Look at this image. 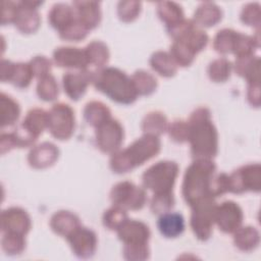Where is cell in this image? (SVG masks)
Listing matches in <instances>:
<instances>
[{"label":"cell","instance_id":"obj_1","mask_svg":"<svg viewBox=\"0 0 261 261\" xmlns=\"http://www.w3.org/2000/svg\"><path fill=\"white\" fill-rule=\"evenodd\" d=\"M214 170V164L205 159H201L189 167L184 181V196L190 205L193 206L199 201L212 196L211 179Z\"/></svg>","mask_w":261,"mask_h":261},{"label":"cell","instance_id":"obj_2","mask_svg":"<svg viewBox=\"0 0 261 261\" xmlns=\"http://www.w3.org/2000/svg\"><path fill=\"white\" fill-rule=\"evenodd\" d=\"M189 137L195 155L202 158L215 155L217 134L209 120V113L206 109H198L192 115Z\"/></svg>","mask_w":261,"mask_h":261},{"label":"cell","instance_id":"obj_3","mask_svg":"<svg viewBox=\"0 0 261 261\" xmlns=\"http://www.w3.org/2000/svg\"><path fill=\"white\" fill-rule=\"evenodd\" d=\"M159 140L151 135L136 141L126 150L115 154L111 160V166L116 172H125L133 167L156 155L159 151Z\"/></svg>","mask_w":261,"mask_h":261},{"label":"cell","instance_id":"obj_4","mask_svg":"<svg viewBox=\"0 0 261 261\" xmlns=\"http://www.w3.org/2000/svg\"><path fill=\"white\" fill-rule=\"evenodd\" d=\"M96 88L120 103H132L136 100L137 91L133 82L120 70L107 68L93 79Z\"/></svg>","mask_w":261,"mask_h":261},{"label":"cell","instance_id":"obj_5","mask_svg":"<svg viewBox=\"0 0 261 261\" xmlns=\"http://www.w3.org/2000/svg\"><path fill=\"white\" fill-rule=\"evenodd\" d=\"M176 174L177 165L174 162L161 161L144 173V185L156 195H170Z\"/></svg>","mask_w":261,"mask_h":261},{"label":"cell","instance_id":"obj_6","mask_svg":"<svg viewBox=\"0 0 261 261\" xmlns=\"http://www.w3.org/2000/svg\"><path fill=\"white\" fill-rule=\"evenodd\" d=\"M193 206L195 208L191 221L193 230L199 239L206 240L211 232V226L215 216V205L211 198L208 197Z\"/></svg>","mask_w":261,"mask_h":261},{"label":"cell","instance_id":"obj_7","mask_svg":"<svg viewBox=\"0 0 261 261\" xmlns=\"http://www.w3.org/2000/svg\"><path fill=\"white\" fill-rule=\"evenodd\" d=\"M73 122L72 111L64 104L54 105L48 114V127L52 135L60 140L67 139L70 136Z\"/></svg>","mask_w":261,"mask_h":261},{"label":"cell","instance_id":"obj_8","mask_svg":"<svg viewBox=\"0 0 261 261\" xmlns=\"http://www.w3.org/2000/svg\"><path fill=\"white\" fill-rule=\"evenodd\" d=\"M112 202L120 207L129 209L141 208L145 203V193L130 182H120L111 193Z\"/></svg>","mask_w":261,"mask_h":261},{"label":"cell","instance_id":"obj_9","mask_svg":"<svg viewBox=\"0 0 261 261\" xmlns=\"http://www.w3.org/2000/svg\"><path fill=\"white\" fill-rule=\"evenodd\" d=\"M1 228L4 232L25 234L30 229V218L19 208L6 209L1 214Z\"/></svg>","mask_w":261,"mask_h":261},{"label":"cell","instance_id":"obj_10","mask_svg":"<svg viewBox=\"0 0 261 261\" xmlns=\"http://www.w3.org/2000/svg\"><path fill=\"white\" fill-rule=\"evenodd\" d=\"M97 142L105 152L116 150L122 139V129L115 120H107L97 129Z\"/></svg>","mask_w":261,"mask_h":261},{"label":"cell","instance_id":"obj_11","mask_svg":"<svg viewBox=\"0 0 261 261\" xmlns=\"http://www.w3.org/2000/svg\"><path fill=\"white\" fill-rule=\"evenodd\" d=\"M33 76L30 64L11 63L8 60H2L1 63V80L2 82L10 81L19 88L27 87Z\"/></svg>","mask_w":261,"mask_h":261},{"label":"cell","instance_id":"obj_12","mask_svg":"<svg viewBox=\"0 0 261 261\" xmlns=\"http://www.w3.org/2000/svg\"><path fill=\"white\" fill-rule=\"evenodd\" d=\"M119 238L125 243L126 247L146 246L149 239L148 226L138 221H124L119 227Z\"/></svg>","mask_w":261,"mask_h":261},{"label":"cell","instance_id":"obj_13","mask_svg":"<svg viewBox=\"0 0 261 261\" xmlns=\"http://www.w3.org/2000/svg\"><path fill=\"white\" fill-rule=\"evenodd\" d=\"M68 240L72 250L80 257L92 256L96 247V238L93 231L86 228H75L69 236Z\"/></svg>","mask_w":261,"mask_h":261},{"label":"cell","instance_id":"obj_14","mask_svg":"<svg viewBox=\"0 0 261 261\" xmlns=\"http://www.w3.org/2000/svg\"><path fill=\"white\" fill-rule=\"evenodd\" d=\"M214 219L223 231L230 232L241 223L242 213L234 203L224 202L220 207H218V209H215Z\"/></svg>","mask_w":261,"mask_h":261},{"label":"cell","instance_id":"obj_15","mask_svg":"<svg viewBox=\"0 0 261 261\" xmlns=\"http://www.w3.org/2000/svg\"><path fill=\"white\" fill-rule=\"evenodd\" d=\"M54 59L59 66L83 68L89 62L86 51L77 48H59L54 53Z\"/></svg>","mask_w":261,"mask_h":261},{"label":"cell","instance_id":"obj_16","mask_svg":"<svg viewBox=\"0 0 261 261\" xmlns=\"http://www.w3.org/2000/svg\"><path fill=\"white\" fill-rule=\"evenodd\" d=\"M18 11L15 17V25L24 33L34 32L39 25V16L29 2L18 3Z\"/></svg>","mask_w":261,"mask_h":261},{"label":"cell","instance_id":"obj_17","mask_svg":"<svg viewBox=\"0 0 261 261\" xmlns=\"http://www.w3.org/2000/svg\"><path fill=\"white\" fill-rule=\"evenodd\" d=\"M90 76L86 72H68L63 76V85L67 95L71 99H79L85 92Z\"/></svg>","mask_w":261,"mask_h":261},{"label":"cell","instance_id":"obj_18","mask_svg":"<svg viewBox=\"0 0 261 261\" xmlns=\"http://www.w3.org/2000/svg\"><path fill=\"white\" fill-rule=\"evenodd\" d=\"M57 151L54 145L44 143L34 149L29 156L31 165L35 167H45L50 165L56 158Z\"/></svg>","mask_w":261,"mask_h":261},{"label":"cell","instance_id":"obj_19","mask_svg":"<svg viewBox=\"0 0 261 261\" xmlns=\"http://www.w3.org/2000/svg\"><path fill=\"white\" fill-rule=\"evenodd\" d=\"M160 232L167 238H175L184 230V218L177 213H167L160 217L158 221Z\"/></svg>","mask_w":261,"mask_h":261},{"label":"cell","instance_id":"obj_20","mask_svg":"<svg viewBox=\"0 0 261 261\" xmlns=\"http://www.w3.org/2000/svg\"><path fill=\"white\" fill-rule=\"evenodd\" d=\"M47 123L48 115L41 109H34L28 113L25 119L21 123V126L37 139L38 135L42 133Z\"/></svg>","mask_w":261,"mask_h":261},{"label":"cell","instance_id":"obj_21","mask_svg":"<svg viewBox=\"0 0 261 261\" xmlns=\"http://www.w3.org/2000/svg\"><path fill=\"white\" fill-rule=\"evenodd\" d=\"M73 15V11L67 5L58 4L53 7L50 13V21L61 33L76 20Z\"/></svg>","mask_w":261,"mask_h":261},{"label":"cell","instance_id":"obj_22","mask_svg":"<svg viewBox=\"0 0 261 261\" xmlns=\"http://www.w3.org/2000/svg\"><path fill=\"white\" fill-rule=\"evenodd\" d=\"M0 114L2 127L14 123L19 115L18 104L11 97L6 96L4 93L1 94L0 99Z\"/></svg>","mask_w":261,"mask_h":261},{"label":"cell","instance_id":"obj_23","mask_svg":"<svg viewBox=\"0 0 261 261\" xmlns=\"http://www.w3.org/2000/svg\"><path fill=\"white\" fill-rule=\"evenodd\" d=\"M51 224L56 232L68 237L76 228L77 218L70 213L62 211L54 215Z\"/></svg>","mask_w":261,"mask_h":261},{"label":"cell","instance_id":"obj_24","mask_svg":"<svg viewBox=\"0 0 261 261\" xmlns=\"http://www.w3.org/2000/svg\"><path fill=\"white\" fill-rule=\"evenodd\" d=\"M80 7H77L79 10V16L81 22L87 28L92 29L97 25L100 19L99 9L97 7V3L94 2H79Z\"/></svg>","mask_w":261,"mask_h":261},{"label":"cell","instance_id":"obj_25","mask_svg":"<svg viewBox=\"0 0 261 261\" xmlns=\"http://www.w3.org/2000/svg\"><path fill=\"white\" fill-rule=\"evenodd\" d=\"M109 110L102 103H89L85 109V117L89 123L99 126L109 118Z\"/></svg>","mask_w":261,"mask_h":261},{"label":"cell","instance_id":"obj_26","mask_svg":"<svg viewBox=\"0 0 261 261\" xmlns=\"http://www.w3.org/2000/svg\"><path fill=\"white\" fill-rule=\"evenodd\" d=\"M166 53L158 52L152 57V67L160 72L162 75H172L175 71L174 63Z\"/></svg>","mask_w":261,"mask_h":261},{"label":"cell","instance_id":"obj_27","mask_svg":"<svg viewBox=\"0 0 261 261\" xmlns=\"http://www.w3.org/2000/svg\"><path fill=\"white\" fill-rule=\"evenodd\" d=\"M219 17L220 12L213 4H205L202 7H199V10L196 13V18L202 25H213L218 21Z\"/></svg>","mask_w":261,"mask_h":261},{"label":"cell","instance_id":"obj_28","mask_svg":"<svg viewBox=\"0 0 261 261\" xmlns=\"http://www.w3.org/2000/svg\"><path fill=\"white\" fill-rule=\"evenodd\" d=\"M133 80L136 91L141 94H149L153 92L154 88L156 87V80L144 71L136 72V74L133 76Z\"/></svg>","mask_w":261,"mask_h":261},{"label":"cell","instance_id":"obj_29","mask_svg":"<svg viewBox=\"0 0 261 261\" xmlns=\"http://www.w3.org/2000/svg\"><path fill=\"white\" fill-rule=\"evenodd\" d=\"M2 247L7 254H19L24 248V241L21 234L4 232L2 239Z\"/></svg>","mask_w":261,"mask_h":261},{"label":"cell","instance_id":"obj_30","mask_svg":"<svg viewBox=\"0 0 261 261\" xmlns=\"http://www.w3.org/2000/svg\"><path fill=\"white\" fill-rule=\"evenodd\" d=\"M38 94L44 100H53L58 94L57 85L51 75H45L38 84Z\"/></svg>","mask_w":261,"mask_h":261},{"label":"cell","instance_id":"obj_31","mask_svg":"<svg viewBox=\"0 0 261 261\" xmlns=\"http://www.w3.org/2000/svg\"><path fill=\"white\" fill-rule=\"evenodd\" d=\"M159 13L161 15V18L168 22L171 27L180 22V19L182 17L180 7L176 6L173 3H161L159 7Z\"/></svg>","mask_w":261,"mask_h":261},{"label":"cell","instance_id":"obj_32","mask_svg":"<svg viewBox=\"0 0 261 261\" xmlns=\"http://www.w3.org/2000/svg\"><path fill=\"white\" fill-rule=\"evenodd\" d=\"M89 62L92 61L99 66L104 64L108 59V52L107 48L102 44L98 42H94L91 45L88 46L86 50Z\"/></svg>","mask_w":261,"mask_h":261},{"label":"cell","instance_id":"obj_33","mask_svg":"<svg viewBox=\"0 0 261 261\" xmlns=\"http://www.w3.org/2000/svg\"><path fill=\"white\" fill-rule=\"evenodd\" d=\"M229 62H227L224 59H219L214 61L209 69L210 72V76L211 79H213L214 81H223L227 77V75H229V70H230V66H229Z\"/></svg>","mask_w":261,"mask_h":261},{"label":"cell","instance_id":"obj_34","mask_svg":"<svg viewBox=\"0 0 261 261\" xmlns=\"http://www.w3.org/2000/svg\"><path fill=\"white\" fill-rule=\"evenodd\" d=\"M125 218L126 215L124 211H121L118 208H113L105 213L104 222L105 225H107L110 228H118L125 221Z\"/></svg>","mask_w":261,"mask_h":261},{"label":"cell","instance_id":"obj_35","mask_svg":"<svg viewBox=\"0 0 261 261\" xmlns=\"http://www.w3.org/2000/svg\"><path fill=\"white\" fill-rule=\"evenodd\" d=\"M30 66L33 71V74L35 72V74H38L39 76L43 77L46 75V72L50 69V61H48L44 57H37L34 59V61H32Z\"/></svg>","mask_w":261,"mask_h":261},{"label":"cell","instance_id":"obj_36","mask_svg":"<svg viewBox=\"0 0 261 261\" xmlns=\"http://www.w3.org/2000/svg\"><path fill=\"white\" fill-rule=\"evenodd\" d=\"M18 11V3L13 2H3V12H2V24L6 22L14 21Z\"/></svg>","mask_w":261,"mask_h":261}]
</instances>
